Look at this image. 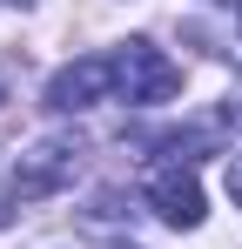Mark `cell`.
<instances>
[{
	"label": "cell",
	"mask_w": 242,
	"mask_h": 249,
	"mask_svg": "<svg viewBox=\"0 0 242 249\" xmlns=\"http://www.w3.org/2000/svg\"><path fill=\"white\" fill-rule=\"evenodd\" d=\"M115 88H121V101L155 108V101H168V94L182 88V68H175L155 41H128V47L115 54Z\"/></svg>",
	"instance_id": "cell-1"
},
{
	"label": "cell",
	"mask_w": 242,
	"mask_h": 249,
	"mask_svg": "<svg viewBox=\"0 0 242 249\" xmlns=\"http://www.w3.org/2000/svg\"><path fill=\"white\" fill-rule=\"evenodd\" d=\"M74 175H81V155H74V142H40V148H27V155L14 162V189H20L27 202H40V196L68 189Z\"/></svg>",
	"instance_id": "cell-2"
},
{
	"label": "cell",
	"mask_w": 242,
	"mask_h": 249,
	"mask_svg": "<svg viewBox=\"0 0 242 249\" xmlns=\"http://www.w3.org/2000/svg\"><path fill=\"white\" fill-rule=\"evenodd\" d=\"M108 88H115V61H108V54H81V61H68V68L47 81V108L74 115V108H94Z\"/></svg>",
	"instance_id": "cell-3"
},
{
	"label": "cell",
	"mask_w": 242,
	"mask_h": 249,
	"mask_svg": "<svg viewBox=\"0 0 242 249\" xmlns=\"http://www.w3.org/2000/svg\"><path fill=\"white\" fill-rule=\"evenodd\" d=\"M148 202L168 229H195L202 222V182L189 168H155V182H148Z\"/></svg>",
	"instance_id": "cell-4"
},
{
	"label": "cell",
	"mask_w": 242,
	"mask_h": 249,
	"mask_svg": "<svg viewBox=\"0 0 242 249\" xmlns=\"http://www.w3.org/2000/svg\"><path fill=\"white\" fill-rule=\"evenodd\" d=\"M229 196H236V209H242V155L229 162Z\"/></svg>",
	"instance_id": "cell-5"
},
{
	"label": "cell",
	"mask_w": 242,
	"mask_h": 249,
	"mask_svg": "<svg viewBox=\"0 0 242 249\" xmlns=\"http://www.w3.org/2000/svg\"><path fill=\"white\" fill-rule=\"evenodd\" d=\"M229 115L242 122V74H236V88H229Z\"/></svg>",
	"instance_id": "cell-6"
},
{
	"label": "cell",
	"mask_w": 242,
	"mask_h": 249,
	"mask_svg": "<svg viewBox=\"0 0 242 249\" xmlns=\"http://www.w3.org/2000/svg\"><path fill=\"white\" fill-rule=\"evenodd\" d=\"M7 222H14V209H7V202H0V229H7Z\"/></svg>",
	"instance_id": "cell-7"
}]
</instances>
